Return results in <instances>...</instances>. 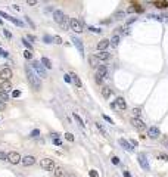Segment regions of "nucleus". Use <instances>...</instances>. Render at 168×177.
I'll return each mask as SVG.
<instances>
[{
	"label": "nucleus",
	"mask_w": 168,
	"mask_h": 177,
	"mask_svg": "<svg viewBox=\"0 0 168 177\" xmlns=\"http://www.w3.org/2000/svg\"><path fill=\"white\" fill-rule=\"evenodd\" d=\"M71 40H72V43H74V46L77 47L78 53L81 55V56H84V46H83V42L80 40V38H77V37H72Z\"/></svg>",
	"instance_id": "obj_9"
},
{
	"label": "nucleus",
	"mask_w": 168,
	"mask_h": 177,
	"mask_svg": "<svg viewBox=\"0 0 168 177\" xmlns=\"http://www.w3.org/2000/svg\"><path fill=\"white\" fill-rule=\"evenodd\" d=\"M33 68L37 71V74H38L40 78H46V77H47V74H46V68L43 67V64H41L40 60H33Z\"/></svg>",
	"instance_id": "obj_2"
},
{
	"label": "nucleus",
	"mask_w": 168,
	"mask_h": 177,
	"mask_svg": "<svg viewBox=\"0 0 168 177\" xmlns=\"http://www.w3.org/2000/svg\"><path fill=\"white\" fill-rule=\"evenodd\" d=\"M137 161H139V164H140V167H142L143 170L149 171L150 165H149V161H147V158H146L145 154H139V155H137Z\"/></svg>",
	"instance_id": "obj_6"
},
{
	"label": "nucleus",
	"mask_w": 168,
	"mask_h": 177,
	"mask_svg": "<svg viewBox=\"0 0 168 177\" xmlns=\"http://www.w3.org/2000/svg\"><path fill=\"white\" fill-rule=\"evenodd\" d=\"M0 99L3 102H8L9 100V94H8V92H2L0 90Z\"/></svg>",
	"instance_id": "obj_27"
},
{
	"label": "nucleus",
	"mask_w": 168,
	"mask_h": 177,
	"mask_svg": "<svg viewBox=\"0 0 168 177\" xmlns=\"http://www.w3.org/2000/svg\"><path fill=\"white\" fill-rule=\"evenodd\" d=\"M111 44L114 46V47H116V46L120 44V36H118V34L112 36V38H111Z\"/></svg>",
	"instance_id": "obj_23"
},
{
	"label": "nucleus",
	"mask_w": 168,
	"mask_h": 177,
	"mask_svg": "<svg viewBox=\"0 0 168 177\" xmlns=\"http://www.w3.org/2000/svg\"><path fill=\"white\" fill-rule=\"evenodd\" d=\"M124 16H125V12H123V11L115 13V19H124Z\"/></svg>",
	"instance_id": "obj_28"
},
{
	"label": "nucleus",
	"mask_w": 168,
	"mask_h": 177,
	"mask_svg": "<svg viewBox=\"0 0 168 177\" xmlns=\"http://www.w3.org/2000/svg\"><path fill=\"white\" fill-rule=\"evenodd\" d=\"M55 140V145H58V146H60V140L59 139H53Z\"/></svg>",
	"instance_id": "obj_52"
},
{
	"label": "nucleus",
	"mask_w": 168,
	"mask_h": 177,
	"mask_svg": "<svg viewBox=\"0 0 168 177\" xmlns=\"http://www.w3.org/2000/svg\"><path fill=\"white\" fill-rule=\"evenodd\" d=\"M53 176L55 177H67V173L64 171V168H55L53 170Z\"/></svg>",
	"instance_id": "obj_21"
},
{
	"label": "nucleus",
	"mask_w": 168,
	"mask_h": 177,
	"mask_svg": "<svg viewBox=\"0 0 168 177\" xmlns=\"http://www.w3.org/2000/svg\"><path fill=\"white\" fill-rule=\"evenodd\" d=\"M108 46H109V40L103 38V40H100V42L97 43V50H99V52H102V50H105Z\"/></svg>",
	"instance_id": "obj_16"
},
{
	"label": "nucleus",
	"mask_w": 168,
	"mask_h": 177,
	"mask_svg": "<svg viewBox=\"0 0 168 177\" xmlns=\"http://www.w3.org/2000/svg\"><path fill=\"white\" fill-rule=\"evenodd\" d=\"M72 117H74V120L77 121V123H78V124L81 125V127H84V125H86V124H84V121L81 120V117H80V115H78L77 112H74V114H72Z\"/></svg>",
	"instance_id": "obj_25"
},
{
	"label": "nucleus",
	"mask_w": 168,
	"mask_h": 177,
	"mask_svg": "<svg viewBox=\"0 0 168 177\" xmlns=\"http://www.w3.org/2000/svg\"><path fill=\"white\" fill-rule=\"evenodd\" d=\"M64 80L67 81V83H72V77H71V74H65V75H64Z\"/></svg>",
	"instance_id": "obj_31"
},
{
	"label": "nucleus",
	"mask_w": 168,
	"mask_h": 177,
	"mask_svg": "<svg viewBox=\"0 0 168 177\" xmlns=\"http://www.w3.org/2000/svg\"><path fill=\"white\" fill-rule=\"evenodd\" d=\"M37 2H38V0H27V3L30 4V6H35V4H37Z\"/></svg>",
	"instance_id": "obj_45"
},
{
	"label": "nucleus",
	"mask_w": 168,
	"mask_h": 177,
	"mask_svg": "<svg viewBox=\"0 0 168 177\" xmlns=\"http://www.w3.org/2000/svg\"><path fill=\"white\" fill-rule=\"evenodd\" d=\"M123 174H124V177H131V176H130V173H127V171H124Z\"/></svg>",
	"instance_id": "obj_54"
},
{
	"label": "nucleus",
	"mask_w": 168,
	"mask_h": 177,
	"mask_svg": "<svg viewBox=\"0 0 168 177\" xmlns=\"http://www.w3.org/2000/svg\"><path fill=\"white\" fill-rule=\"evenodd\" d=\"M24 56H25V59H31V56H33L31 50H25V52H24Z\"/></svg>",
	"instance_id": "obj_34"
},
{
	"label": "nucleus",
	"mask_w": 168,
	"mask_h": 177,
	"mask_svg": "<svg viewBox=\"0 0 168 177\" xmlns=\"http://www.w3.org/2000/svg\"><path fill=\"white\" fill-rule=\"evenodd\" d=\"M12 69L11 68H3L2 71H0V78L3 80V81H8V80H11L12 78Z\"/></svg>",
	"instance_id": "obj_8"
},
{
	"label": "nucleus",
	"mask_w": 168,
	"mask_h": 177,
	"mask_svg": "<svg viewBox=\"0 0 168 177\" xmlns=\"http://www.w3.org/2000/svg\"><path fill=\"white\" fill-rule=\"evenodd\" d=\"M12 96H13V98H19V96H21V92H19V90H13V92H12Z\"/></svg>",
	"instance_id": "obj_44"
},
{
	"label": "nucleus",
	"mask_w": 168,
	"mask_h": 177,
	"mask_svg": "<svg viewBox=\"0 0 168 177\" xmlns=\"http://www.w3.org/2000/svg\"><path fill=\"white\" fill-rule=\"evenodd\" d=\"M25 167H30L33 165L34 162H35V158H34L33 155H28V156H25V158H22V161H21Z\"/></svg>",
	"instance_id": "obj_14"
},
{
	"label": "nucleus",
	"mask_w": 168,
	"mask_h": 177,
	"mask_svg": "<svg viewBox=\"0 0 168 177\" xmlns=\"http://www.w3.org/2000/svg\"><path fill=\"white\" fill-rule=\"evenodd\" d=\"M69 27H71V30L75 31V33H81L83 31V22L78 21L77 18H71L69 21Z\"/></svg>",
	"instance_id": "obj_4"
},
{
	"label": "nucleus",
	"mask_w": 168,
	"mask_h": 177,
	"mask_svg": "<svg viewBox=\"0 0 168 177\" xmlns=\"http://www.w3.org/2000/svg\"><path fill=\"white\" fill-rule=\"evenodd\" d=\"M25 19H27V22L30 24L31 27H34V24H33V22H31V21H30V18H28V16H25Z\"/></svg>",
	"instance_id": "obj_50"
},
{
	"label": "nucleus",
	"mask_w": 168,
	"mask_h": 177,
	"mask_svg": "<svg viewBox=\"0 0 168 177\" xmlns=\"http://www.w3.org/2000/svg\"><path fill=\"white\" fill-rule=\"evenodd\" d=\"M40 167H41L43 170H47V171H53V170L56 168L53 159H50V158H43V159H40Z\"/></svg>",
	"instance_id": "obj_3"
},
{
	"label": "nucleus",
	"mask_w": 168,
	"mask_h": 177,
	"mask_svg": "<svg viewBox=\"0 0 168 177\" xmlns=\"http://www.w3.org/2000/svg\"><path fill=\"white\" fill-rule=\"evenodd\" d=\"M12 89V84H11V81H2V84H0V90L2 92H9Z\"/></svg>",
	"instance_id": "obj_19"
},
{
	"label": "nucleus",
	"mask_w": 168,
	"mask_h": 177,
	"mask_svg": "<svg viewBox=\"0 0 168 177\" xmlns=\"http://www.w3.org/2000/svg\"><path fill=\"white\" fill-rule=\"evenodd\" d=\"M89 64H90V67H91V68H97L99 65H100V60L97 59L96 55H94V56H90L89 58Z\"/></svg>",
	"instance_id": "obj_17"
},
{
	"label": "nucleus",
	"mask_w": 168,
	"mask_h": 177,
	"mask_svg": "<svg viewBox=\"0 0 168 177\" xmlns=\"http://www.w3.org/2000/svg\"><path fill=\"white\" fill-rule=\"evenodd\" d=\"M103 118H105V120H106V121H108L109 124H114V121H112V118H109L108 115H103Z\"/></svg>",
	"instance_id": "obj_46"
},
{
	"label": "nucleus",
	"mask_w": 168,
	"mask_h": 177,
	"mask_svg": "<svg viewBox=\"0 0 168 177\" xmlns=\"http://www.w3.org/2000/svg\"><path fill=\"white\" fill-rule=\"evenodd\" d=\"M3 34H4V36H6V37H8V38H11V37H12V34L9 33L8 30H3Z\"/></svg>",
	"instance_id": "obj_48"
},
{
	"label": "nucleus",
	"mask_w": 168,
	"mask_h": 177,
	"mask_svg": "<svg viewBox=\"0 0 168 177\" xmlns=\"http://www.w3.org/2000/svg\"><path fill=\"white\" fill-rule=\"evenodd\" d=\"M147 136H149L150 139H158L161 136V130L158 127H155V125H152V127H149V130H147Z\"/></svg>",
	"instance_id": "obj_10"
},
{
	"label": "nucleus",
	"mask_w": 168,
	"mask_h": 177,
	"mask_svg": "<svg viewBox=\"0 0 168 177\" xmlns=\"http://www.w3.org/2000/svg\"><path fill=\"white\" fill-rule=\"evenodd\" d=\"M133 112H134L136 117H139V115L142 114V109H140V108H134V109H133Z\"/></svg>",
	"instance_id": "obj_40"
},
{
	"label": "nucleus",
	"mask_w": 168,
	"mask_h": 177,
	"mask_svg": "<svg viewBox=\"0 0 168 177\" xmlns=\"http://www.w3.org/2000/svg\"><path fill=\"white\" fill-rule=\"evenodd\" d=\"M65 137H67L69 142H74V136H72L71 133H65Z\"/></svg>",
	"instance_id": "obj_39"
},
{
	"label": "nucleus",
	"mask_w": 168,
	"mask_h": 177,
	"mask_svg": "<svg viewBox=\"0 0 168 177\" xmlns=\"http://www.w3.org/2000/svg\"><path fill=\"white\" fill-rule=\"evenodd\" d=\"M40 62L43 64V67H44L46 69H50V68H52V62H50V59H49V58L43 56V58H41V60H40Z\"/></svg>",
	"instance_id": "obj_20"
},
{
	"label": "nucleus",
	"mask_w": 168,
	"mask_h": 177,
	"mask_svg": "<svg viewBox=\"0 0 168 177\" xmlns=\"http://www.w3.org/2000/svg\"><path fill=\"white\" fill-rule=\"evenodd\" d=\"M0 24H2V19H0Z\"/></svg>",
	"instance_id": "obj_56"
},
{
	"label": "nucleus",
	"mask_w": 168,
	"mask_h": 177,
	"mask_svg": "<svg viewBox=\"0 0 168 177\" xmlns=\"http://www.w3.org/2000/svg\"><path fill=\"white\" fill-rule=\"evenodd\" d=\"M8 21H11V22H13V24H15V25H18V27H22V22H21V21H19V19L13 18V16H11V15H9Z\"/></svg>",
	"instance_id": "obj_26"
},
{
	"label": "nucleus",
	"mask_w": 168,
	"mask_h": 177,
	"mask_svg": "<svg viewBox=\"0 0 168 177\" xmlns=\"http://www.w3.org/2000/svg\"><path fill=\"white\" fill-rule=\"evenodd\" d=\"M96 74L103 78V77H106V74H108V68L105 67V65H99V67H97V72H96Z\"/></svg>",
	"instance_id": "obj_15"
},
{
	"label": "nucleus",
	"mask_w": 168,
	"mask_h": 177,
	"mask_svg": "<svg viewBox=\"0 0 168 177\" xmlns=\"http://www.w3.org/2000/svg\"><path fill=\"white\" fill-rule=\"evenodd\" d=\"M111 89H109V87H102V94H103V98L105 99H109L111 98Z\"/></svg>",
	"instance_id": "obj_22"
},
{
	"label": "nucleus",
	"mask_w": 168,
	"mask_h": 177,
	"mask_svg": "<svg viewBox=\"0 0 168 177\" xmlns=\"http://www.w3.org/2000/svg\"><path fill=\"white\" fill-rule=\"evenodd\" d=\"M130 143H131V145H133V146H137V142H136V140H131Z\"/></svg>",
	"instance_id": "obj_55"
},
{
	"label": "nucleus",
	"mask_w": 168,
	"mask_h": 177,
	"mask_svg": "<svg viewBox=\"0 0 168 177\" xmlns=\"http://www.w3.org/2000/svg\"><path fill=\"white\" fill-rule=\"evenodd\" d=\"M134 11H136L134 8H128V9H127V12H128V13H133V12H134Z\"/></svg>",
	"instance_id": "obj_51"
},
{
	"label": "nucleus",
	"mask_w": 168,
	"mask_h": 177,
	"mask_svg": "<svg viewBox=\"0 0 168 177\" xmlns=\"http://www.w3.org/2000/svg\"><path fill=\"white\" fill-rule=\"evenodd\" d=\"M0 56H3V58H8L9 56V53L6 52V50H3V49H0Z\"/></svg>",
	"instance_id": "obj_43"
},
{
	"label": "nucleus",
	"mask_w": 168,
	"mask_h": 177,
	"mask_svg": "<svg viewBox=\"0 0 168 177\" xmlns=\"http://www.w3.org/2000/svg\"><path fill=\"white\" fill-rule=\"evenodd\" d=\"M52 40H53L52 37H49V36H44V42H46V43H52Z\"/></svg>",
	"instance_id": "obj_47"
},
{
	"label": "nucleus",
	"mask_w": 168,
	"mask_h": 177,
	"mask_svg": "<svg viewBox=\"0 0 168 177\" xmlns=\"http://www.w3.org/2000/svg\"><path fill=\"white\" fill-rule=\"evenodd\" d=\"M22 43H24V46L27 47V50H31V52H33V46L30 44V42H27V38H24Z\"/></svg>",
	"instance_id": "obj_29"
},
{
	"label": "nucleus",
	"mask_w": 168,
	"mask_h": 177,
	"mask_svg": "<svg viewBox=\"0 0 168 177\" xmlns=\"http://www.w3.org/2000/svg\"><path fill=\"white\" fill-rule=\"evenodd\" d=\"M112 164H115V165H118V164H120V158H118V156H112Z\"/></svg>",
	"instance_id": "obj_37"
},
{
	"label": "nucleus",
	"mask_w": 168,
	"mask_h": 177,
	"mask_svg": "<svg viewBox=\"0 0 168 177\" xmlns=\"http://www.w3.org/2000/svg\"><path fill=\"white\" fill-rule=\"evenodd\" d=\"M89 30H90V31H91V33H96V34L102 33V30H100V28H97V27H90Z\"/></svg>",
	"instance_id": "obj_30"
},
{
	"label": "nucleus",
	"mask_w": 168,
	"mask_h": 177,
	"mask_svg": "<svg viewBox=\"0 0 168 177\" xmlns=\"http://www.w3.org/2000/svg\"><path fill=\"white\" fill-rule=\"evenodd\" d=\"M4 159H8V154H4V152L0 151V161H4Z\"/></svg>",
	"instance_id": "obj_38"
},
{
	"label": "nucleus",
	"mask_w": 168,
	"mask_h": 177,
	"mask_svg": "<svg viewBox=\"0 0 168 177\" xmlns=\"http://www.w3.org/2000/svg\"><path fill=\"white\" fill-rule=\"evenodd\" d=\"M158 159H162V161H168V155H165V154H161L159 156H158Z\"/></svg>",
	"instance_id": "obj_41"
},
{
	"label": "nucleus",
	"mask_w": 168,
	"mask_h": 177,
	"mask_svg": "<svg viewBox=\"0 0 168 177\" xmlns=\"http://www.w3.org/2000/svg\"><path fill=\"white\" fill-rule=\"evenodd\" d=\"M96 58L99 60H108L111 58V53H108L106 50H102V52H97L96 53Z\"/></svg>",
	"instance_id": "obj_13"
},
{
	"label": "nucleus",
	"mask_w": 168,
	"mask_h": 177,
	"mask_svg": "<svg viewBox=\"0 0 168 177\" xmlns=\"http://www.w3.org/2000/svg\"><path fill=\"white\" fill-rule=\"evenodd\" d=\"M96 127L99 128V130H100L102 133H103V136H105V137H106V136H108V134H106V132H105V128L102 127V124H99V123H96Z\"/></svg>",
	"instance_id": "obj_33"
},
{
	"label": "nucleus",
	"mask_w": 168,
	"mask_h": 177,
	"mask_svg": "<svg viewBox=\"0 0 168 177\" xmlns=\"http://www.w3.org/2000/svg\"><path fill=\"white\" fill-rule=\"evenodd\" d=\"M115 103H116V106H118V108H120L121 111H125V108H127V103H125L124 98H116Z\"/></svg>",
	"instance_id": "obj_18"
},
{
	"label": "nucleus",
	"mask_w": 168,
	"mask_h": 177,
	"mask_svg": "<svg viewBox=\"0 0 168 177\" xmlns=\"http://www.w3.org/2000/svg\"><path fill=\"white\" fill-rule=\"evenodd\" d=\"M94 80H96V83H97V84H102V81H103V78H102V77H99L97 74L94 75Z\"/></svg>",
	"instance_id": "obj_42"
},
{
	"label": "nucleus",
	"mask_w": 168,
	"mask_h": 177,
	"mask_svg": "<svg viewBox=\"0 0 168 177\" xmlns=\"http://www.w3.org/2000/svg\"><path fill=\"white\" fill-rule=\"evenodd\" d=\"M53 42H55L56 44H62V38H60L59 36H55V37H53Z\"/></svg>",
	"instance_id": "obj_32"
},
{
	"label": "nucleus",
	"mask_w": 168,
	"mask_h": 177,
	"mask_svg": "<svg viewBox=\"0 0 168 177\" xmlns=\"http://www.w3.org/2000/svg\"><path fill=\"white\" fill-rule=\"evenodd\" d=\"M130 123H131V125L134 128H137L139 132H143V130H146V125H145V123H143L140 118H137V117H134V118H131L130 120Z\"/></svg>",
	"instance_id": "obj_5"
},
{
	"label": "nucleus",
	"mask_w": 168,
	"mask_h": 177,
	"mask_svg": "<svg viewBox=\"0 0 168 177\" xmlns=\"http://www.w3.org/2000/svg\"><path fill=\"white\" fill-rule=\"evenodd\" d=\"M8 161L15 165V164H19V161H22V158H21V155H19L18 152L12 151V152H9V154H8Z\"/></svg>",
	"instance_id": "obj_7"
},
{
	"label": "nucleus",
	"mask_w": 168,
	"mask_h": 177,
	"mask_svg": "<svg viewBox=\"0 0 168 177\" xmlns=\"http://www.w3.org/2000/svg\"><path fill=\"white\" fill-rule=\"evenodd\" d=\"M53 19H55V22L58 24H62L65 19V13L62 11H55L53 12Z\"/></svg>",
	"instance_id": "obj_11"
},
{
	"label": "nucleus",
	"mask_w": 168,
	"mask_h": 177,
	"mask_svg": "<svg viewBox=\"0 0 168 177\" xmlns=\"http://www.w3.org/2000/svg\"><path fill=\"white\" fill-rule=\"evenodd\" d=\"M118 143H120L121 146H123L125 151H128V152H133V151H134V146H133V145H131L128 140H125V139H120V140H118Z\"/></svg>",
	"instance_id": "obj_12"
},
{
	"label": "nucleus",
	"mask_w": 168,
	"mask_h": 177,
	"mask_svg": "<svg viewBox=\"0 0 168 177\" xmlns=\"http://www.w3.org/2000/svg\"><path fill=\"white\" fill-rule=\"evenodd\" d=\"M38 136H40V130H37V128H35V130H33V132H31V137H38Z\"/></svg>",
	"instance_id": "obj_35"
},
{
	"label": "nucleus",
	"mask_w": 168,
	"mask_h": 177,
	"mask_svg": "<svg viewBox=\"0 0 168 177\" xmlns=\"http://www.w3.org/2000/svg\"><path fill=\"white\" fill-rule=\"evenodd\" d=\"M25 74H27V80H28V83L31 84V86L35 89V90H38L41 87V81H40V77H37L35 75V72L31 69L28 65L25 67Z\"/></svg>",
	"instance_id": "obj_1"
},
{
	"label": "nucleus",
	"mask_w": 168,
	"mask_h": 177,
	"mask_svg": "<svg viewBox=\"0 0 168 177\" xmlns=\"http://www.w3.org/2000/svg\"><path fill=\"white\" fill-rule=\"evenodd\" d=\"M71 77H72V81H74V84H75V86H77V87H81V80L78 78V75L72 72V74H71Z\"/></svg>",
	"instance_id": "obj_24"
},
{
	"label": "nucleus",
	"mask_w": 168,
	"mask_h": 177,
	"mask_svg": "<svg viewBox=\"0 0 168 177\" xmlns=\"http://www.w3.org/2000/svg\"><path fill=\"white\" fill-rule=\"evenodd\" d=\"M27 38H28V40H31V42H34V40H35V37H34V36H27Z\"/></svg>",
	"instance_id": "obj_49"
},
{
	"label": "nucleus",
	"mask_w": 168,
	"mask_h": 177,
	"mask_svg": "<svg viewBox=\"0 0 168 177\" xmlns=\"http://www.w3.org/2000/svg\"><path fill=\"white\" fill-rule=\"evenodd\" d=\"M111 108H112V109H115V108H116V103H115V102H112V103H111Z\"/></svg>",
	"instance_id": "obj_53"
},
{
	"label": "nucleus",
	"mask_w": 168,
	"mask_h": 177,
	"mask_svg": "<svg viewBox=\"0 0 168 177\" xmlns=\"http://www.w3.org/2000/svg\"><path fill=\"white\" fill-rule=\"evenodd\" d=\"M89 174H90V177H99V174H97V171H96V170H90V171H89Z\"/></svg>",
	"instance_id": "obj_36"
}]
</instances>
